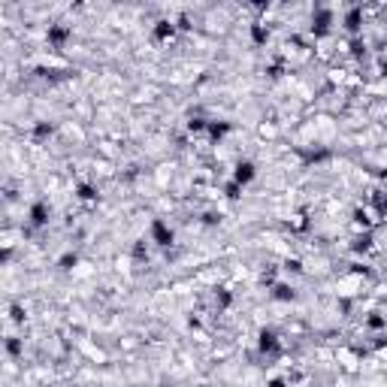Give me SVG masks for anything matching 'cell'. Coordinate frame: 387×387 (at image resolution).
I'll return each instance as SVG.
<instances>
[{"instance_id": "cell-1", "label": "cell", "mask_w": 387, "mask_h": 387, "mask_svg": "<svg viewBox=\"0 0 387 387\" xmlns=\"http://www.w3.org/2000/svg\"><path fill=\"white\" fill-rule=\"evenodd\" d=\"M258 172H260V170H258V163H254V161H249V158H245V161H236L230 182H236L240 188H249L254 179H258Z\"/></svg>"}]
</instances>
